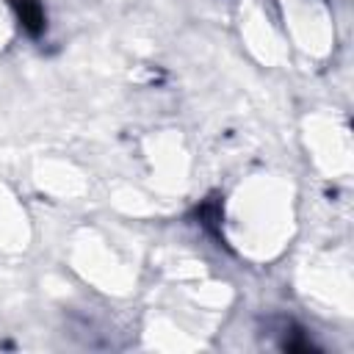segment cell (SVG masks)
<instances>
[{
	"mask_svg": "<svg viewBox=\"0 0 354 354\" xmlns=\"http://www.w3.org/2000/svg\"><path fill=\"white\" fill-rule=\"evenodd\" d=\"M199 221H202V227H207V230H213L216 232V224H218V218H221V210H218V202L216 199H210V202H205L199 210Z\"/></svg>",
	"mask_w": 354,
	"mask_h": 354,
	"instance_id": "2",
	"label": "cell"
},
{
	"mask_svg": "<svg viewBox=\"0 0 354 354\" xmlns=\"http://www.w3.org/2000/svg\"><path fill=\"white\" fill-rule=\"evenodd\" d=\"M11 8L17 11V19L28 36H41L47 28V14L39 0H11Z\"/></svg>",
	"mask_w": 354,
	"mask_h": 354,
	"instance_id": "1",
	"label": "cell"
}]
</instances>
